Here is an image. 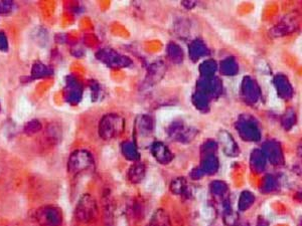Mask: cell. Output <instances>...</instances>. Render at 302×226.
<instances>
[{
	"instance_id": "1",
	"label": "cell",
	"mask_w": 302,
	"mask_h": 226,
	"mask_svg": "<svg viewBox=\"0 0 302 226\" xmlns=\"http://www.w3.org/2000/svg\"><path fill=\"white\" fill-rule=\"evenodd\" d=\"M35 220L40 226H60L63 222V213L56 206H44L36 210Z\"/></svg>"
},
{
	"instance_id": "2",
	"label": "cell",
	"mask_w": 302,
	"mask_h": 226,
	"mask_svg": "<svg viewBox=\"0 0 302 226\" xmlns=\"http://www.w3.org/2000/svg\"><path fill=\"white\" fill-rule=\"evenodd\" d=\"M97 211V205L94 199L89 195H84L76 208V217L81 222H89L94 219Z\"/></svg>"
},
{
	"instance_id": "3",
	"label": "cell",
	"mask_w": 302,
	"mask_h": 226,
	"mask_svg": "<svg viewBox=\"0 0 302 226\" xmlns=\"http://www.w3.org/2000/svg\"><path fill=\"white\" fill-rule=\"evenodd\" d=\"M93 163L92 156L89 152L84 150L75 151L70 156L68 162V170L71 174H78L88 169Z\"/></svg>"
},
{
	"instance_id": "4",
	"label": "cell",
	"mask_w": 302,
	"mask_h": 226,
	"mask_svg": "<svg viewBox=\"0 0 302 226\" xmlns=\"http://www.w3.org/2000/svg\"><path fill=\"white\" fill-rule=\"evenodd\" d=\"M118 132L117 121L111 118H105L100 125V135L103 139H110Z\"/></svg>"
},
{
	"instance_id": "5",
	"label": "cell",
	"mask_w": 302,
	"mask_h": 226,
	"mask_svg": "<svg viewBox=\"0 0 302 226\" xmlns=\"http://www.w3.org/2000/svg\"><path fill=\"white\" fill-rule=\"evenodd\" d=\"M53 70L48 67L47 65L41 63V62H36L33 64L30 74H31V77L36 79V78H44L47 76L53 75Z\"/></svg>"
},
{
	"instance_id": "6",
	"label": "cell",
	"mask_w": 302,
	"mask_h": 226,
	"mask_svg": "<svg viewBox=\"0 0 302 226\" xmlns=\"http://www.w3.org/2000/svg\"><path fill=\"white\" fill-rule=\"evenodd\" d=\"M42 129H43V125L39 120H30L25 124L23 132L27 136H32L39 133L40 131H42Z\"/></svg>"
},
{
	"instance_id": "7",
	"label": "cell",
	"mask_w": 302,
	"mask_h": 226,
	"mask_svg": "<svg viewBox=\"0 0 302 226\" xmlns=\"http://www.w3.org/2000/svg\"><path fill=\"white\" fill-rule=\"evenodd\" d=\"M149 226H169V223H168V219L164 215L160 214L152 219Z\"/></svg>"
},
{
	"instance_id": "8",
	"label": "cell",
	"mask_w": 302,
	"mask_h": 226,
	"mask_svg": "<svg viewBox=\"0 0 302 226\" xmlns=\"http://www.w3.org/2000/svg\"><path fill=\"white\" fill-rule=\"evenodd\" d=\"M47 138L54 142V143H57V139L59 138V135H58V130H57V127L55 128H52V126H50L48 128V131H47Z\"/></svg>"
},
{
	"instance_id": "9",
	"label": "cell",
	"mask_w": 302,
	"mask_h": 226,
	"mask_svg": "<svg viewBox=\"0 0 302 226\" xmlns=\"http://www.w3.org/2000/svg\"><path fill=\"white\" fill-rule=\"evenodd\" d=\"M13 3L11 1H0V14H7L12 10Z\"/></svg>"
},
{
	"instance_id": "10",
	"label": "cell",
	"mask_w": 302,
	"mask_h": 226,
	"mask_svg": "<svg viewBox=\"0 0 302 226\" xmlns=\"http://www.w3.org/2000/svg\"><path fill=\"white\" fill-rule=\"evenodd\" d=\"M0 51L1 52L8 51V40L3 31H0Z\"/></svg>"
},
{
	"instance_id": "11",
	"label": "cell",
	"mask_w": 302,
	"mask_h": 226,
	"mask_svg": "<svg viewBox=\"0 0 302 226\" xmlns=\"http://www.w3.org/2000/svg\"><path fill=\"white\" fill-rule=\"evenodd\" d=\"M0 111H1V105H0Z\"/></svg>"
}]
</instances>
